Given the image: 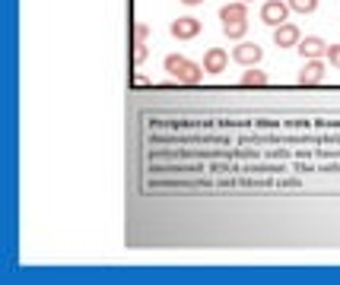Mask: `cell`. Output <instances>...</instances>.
<instances>
[{
	"instance_id": "6da1fadb",
	"label": "cell",
	"mask_w": 340,
	"mask_h": 285,
	"mask_svg": "<svg viewBox=\"0 0 340 285\" xmlns=\"http://www.w3.org/2000/svg\"><path fill=\"white\" fill-rule=\"evenodd\" d=\"M162 67H166V73L181 79V82H201L204 79V67L201 64H191L184 54H169L166 61H162Z\"/></svg>"
},
{
	"instance_id": "7a4b0ae2",
	"label": "cell",
	"mask_w": 340,
	"mask_h": 285,
	"mask_svg": "<svg viewBox=\"0 0 340 285\" xmlns=\"http://www.w3.org/2000/svg\"><path fill=\"white\" fill-rule=\"evenodd\" d=\"M289 4L286 0H264L261 4V22L264 26H271V29H277V26H283V22L289 19Z\"/></svg>"
},
{
	"instance_id": "3957f363",
	"label": "cell",
	"mask_w": 340,
	"mask_h": 285,
	"mask_svg": "<svg viewBox=\"0 0 340 285\" xmlns=\"http://www.w3.org/2000/svg\"><path fill=\"white\" fill-rule=\"evenodd\" d=\"M201 29H204L201 19H194V16H178V19L169 26V35H172V38H178V41H191V38H197V35H201Z\"/></svg>"
},
{
	"instance_id": "277c9868",
	"label": "cell",
	"mask_w": 340,
	"mask_h": 285,
	"mask_svg": "<svg viewBox=\"0 0 340 285\" xmlns=\"http://www.w3.org/2000/svg\"><path fill=\"white\" fill-rule=\"evenodd\" d=\"M261 57H264V51H261V44H257V41H239L236 51H232V61L242 64V67H257V64H261Z\"/></svg>"
},
{
	"instance_id": "5b68a950",
	"label": "cell",
	"mask_w": 340,
	"mask_h": 285,
	"mask_svg": "<svg viewBox=\"0 0 340 285\" xmlns=\"http://www.w3.org/2000/svg\"><path fill=\"white\" fill-rule=\"evenodd\" d=\"M299 41H302V29L292 26V22H283V26L274 29V44L280 51H289V48H296Z\"/></svg>"
},
{
	"instance_id": "8992f818",
	"label": "cell",
	"mask_w": 340,
	"mask_h": 285,
	"mask_svg": "<svg viewBox=\"0 0 340 285\" xmlns=\"http://www.w3.org/2000/svg\"><path fill=\"white\" fill-rule=\"evenodd\" d=\"M204 73L207 76H219L222 70L229 67V51H222V48H210V51H204Z\"/></svg>"
},
{
	"instance_id": "52a82bcc",
	"label": "cell",
	"mask_w": 340,
	"mask_h": 285,
	"mask_svg": "<svg viewBox=\"0 0 340 285\" xmlns=\"http://www.w3.org/2000/svg\"><path fill=\"white\" fill-rule=\"evenodd\" d=\"M296 51L306 57V61H324L327 44H324V38H318V35H306V38L296 44Z\"/></svg>"
},
{
	"instance_id": "ba28073f",
	"label": "cell",
	"mask_w": 340,
	"mask_h": 285,
	"mask_svg": "<svg viewBox=\"0 0 340 285\" xmlns=\"http://www.w3.org/2000/svg\"><path fill=\"white\" fill-rule=\"evenodd\" d=\"M219 22H248V4L242 0H232V4H222L219 7Z\"/></svg>"
},
{
	"instance_id": "9c48e42d",
	"label": "cell",
	"mask_w": 340,
	"mask_h": 285,
	"mask_svg": "<svg viewBox=\"0 0 340 285\" xmlns=\"http://www.w3.org/2000/svg\"><path fill=\"white\" fill-rule=\"evenodd\" d=\"M324 73H327V64L324 61H306L302 70H299V82H302V86H315V82L324 79Z\"/></svg>"
},
{
	"instance_id": "30bf717a",
	"label": "cell",
	"mask_w": 340,
	"mask_h": 285,
	"mask_svg": "<svg viewBox=\"0 0 340 285\" xmlns=\"http://www.w3.org/2000/svg\"><path fill=\"white\" fill-rule=\"evenodd\" d=\"M242 86H267V73L264 70H257V67H245V73H242Z\"/></svg>"
},
{
	"instance_id": "8fae6325",
	"label": "cell",
	"mask_w": 340,
	"mask_h": 285,
	"mask_svg": "<svg viewBox=\"0 0 340 285\" xmlns=\"http://www.w3.org/2000/svg\"><path fill=\"white\" fill-rule=\"evenodd\" d=\"M222 35H226L229 41H242L245 35H248V22H226V26H222Z\"/></svg>"
},
{
	"instance_id": "7c38bea8",
	"label": "cell",
	"mask_w": 340,
	"mask_h": 285,
	"mask_svg": "<svg viewBox=\"0 0 340 285\" xmlns=\"http://www.w3.org/2000/svg\"><path fill=\"white\" fill-rule=\"evenodd\" d=\"M286 4H289L292 13H306V16L318 10V0H286Z\"/></svg>"
},
{
	"instance_id": "4fadbf2b",
	"label": "cell",
	"mask_w": 340,
	"mask_h": 285,
	"mask_svg": "<svg viewBox=\"0 0 340 285\" xmlns=\"http://www.w3.org/2000/svg\"><path fill=\"white\" fill-rule=\"evenodd\" d=\"M324 61L331 64L334 70H340V44H327V54H324Z\"/></svg>"
},
{
	"instance_id": "5bb4252c",
	"label": "cell",
	"mask_w": 340,
	"mask_h": 285,
	"mask_svg": "<svg viewBox=\"0 0 340 285\" xmlns=\"http://www.w3.org/2000/svg\"><path fill=\"white\" fill-rule=\"evenodd\" d=\"M146 57H149V51H146V44H143V41H134V64L140 67V64L146 61Z\"/></svg>"
},
{
	"instance_id": "9a60e30c",
	"label": "cell",
	"mask_w": 340,
	"mask_h": 285,
	"mask_svg": "<svg viewBox=\"0 0 340 285\" xmlns=\"http://www.w3.org/2000/svg\"><path fill=\"white\" fill-rule=\"evenodd\" d=\"M146 35H149L146 22H134V41H146Z\"/></svg>"
},
{
	"instance_id": "2e32d148",
	"label": "cell",
	"mask_w": 340,
	"mask_h": 285,
	"mask_svg": "<svg viewBox=\"0 0 340 285\" xmlns=\"http://www.w3.org/2000/svg\"><path fill=\"white\" fill-rule=\"evenodd\" d=\"M184 7H197V4H204V0H181Z\"/></svg>"
},
{
	"instance_id": "e0dca14e",
	"label": "cell",
	"mask_w": 340,
	"mask_h": 285,
	"mask_svg": "<svg viewBox=\"0 0 340 285\" xmlns=\"http://www.w3.org/2000/svg\"><path fill=\"white\" fill-rule=\"evenodd\" d=\"M242 4H251V0H242Z\"/></svg>"
}]
</instances>
